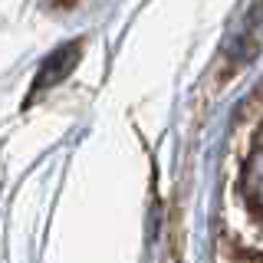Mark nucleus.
<instances>
[{"instance_id":"obj_1","label":"nucleus","mask_w":263,"mask_h":263,"mask_svg":"<svg viewBox=\"0 0 263 263\" xmlns=\"http://www.w3.org/2000/svg\"><path fill=\"white\" fill-rule=\"evenodd\" d=\"M79 53H82V43H66V46L56 49V53H49L43 60V66H40V72H36V82H33L30 96L43 92L46 86H53V82L69 76V72L76 69V63H79Z\"/></svg>"}]
</instances>
